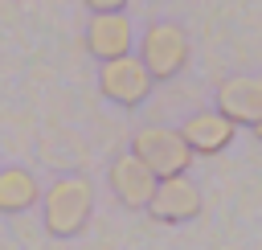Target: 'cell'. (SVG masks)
I'll return each instance as SVG.
<instances>
[{
  "mask_svg": "<svg viewBox=\"0 0 262 250\" xmlns=\"http://www.w3.org/2000/svg\"><path fill=\"white\" fill-rule=\"evenodd\" d=\"M94 213V184L86 176H57L41 193V221L49 238H78Z\"/></svg>",
  "mask_w": 262,
  "mask_h": 250,
  "instance_id": "cell-1",
  "label": "cell"
},
{
  "mask_svg": "<svg viewBox=\"0 0 262 250\" xmlns=\"http://www.w3.org/2000/svg\"><path fill=\"white\" fill-rule=\"evenodd\" d=\"M139 57L156 82H168L188 66V33L176 20H156L139 37Z\"/></svg>",
  "mask_w": 262,
  "mask_h": 250,
  "instance_id": "cell-2",
  "label": "cell"
},
{
  "mask_svg": "<svg viewBox=\"0 0 262 250\" xmlns=\"http://www.w3.org/2000/svg\"><path fill=\"white\" fill-rule=\"evenodd\" d=\"M131 152H135L156 176L188 172V164L196 160L192 148H188V139L180 135V127H143V131H135Z\"/></svg>",
  "mask_w": 262,
  "mask_h": 250,
  "instance_id": "cell-3",
  "label": "cell"
},
{
  "mask_svg": "<svg viewBox=\"0 0 262 250\" xmlns=\"http://www.w3.org/2000/svg\"><path fill=\"white\" fill-rule=\"evenodd\" d=\"M151 86H156V78H151V70L143 66L139 53H123V57H111V61L98 66V90H102V98H111V102H119V107H139V102H147Z\"/></svg>",
  "mask_w": 262,
  "mask_h": 250,
  "instance_id": "cell-4",
  "label": "cell"
},
{
  "mask_svg": "<svg viewBox=\"0 0 262 250\" xmlns=\"http://www.w3.org/2000/svg\"><path fill=\"white\" fill-rule=\"evenodd\" d=\"M147 213L160 225H184V221H192L201 213V193H196V184L184 172L160 176L156 189H151V197H147Z\"/></svg>",
  "mask_w": 262,
  "mask_h": 250,
  "instance_id": "cell-5",
  "label": "cell"
},
{
  "mask_svg": "<svg viewBox=\"0 0 262 250\" xmlns=\"http://www.w3.org/2000/svg\"><path fill=\"white\" fill-rule=\"evenodd\" d=\"M156 180H160V176H156L135 152L115 156L111 168H106V184H111V193L119 197V205H127V209H147V197H151Z\"/></svg>",
  "mask_w": 262,
  "mask_h": 250,
  "instance_id": "cell-6",
  "label": "cell"
},
{
  "mask_svg": "<svg viewBox=\"0 0 262 250\" xmlns=\"http://www.w3.org/2000/svg\"><path fill=\"white\" fill-rule=\"evenodd\" d=\"M217 111L225 119H233L237 127H254L262 119V78L254 74H233L217 86Z\"/></svg>",
  "mask_w": 262,
  "mask_h": 250,
  "instance_id": "cell-7",
  "label": "cell"
},
{
  "mask_svg": "<svg viewBox=\"0 0 262 250\" xmlns=\"http://www.w3.org/2000/svg\"><path fill=\"white\" fill-rule=\"evenodd\" d=\"M233 131H237V123L225 119L221 111H196L180 123V135L188 139L192 156H221L233 143Z\"/></svg>",
  "mask_w": 262,
  "mask_h": 250,
  "instance_id": "cell-8",
  "label": "cell"
},
{
  "mask_svg": "<svg viewBox=\"0 0 262 250\" xmlns=\"http://www.w3.org/2000/svg\"><path fill=\"white\" fill-rule=\"evenodd\" d=\"M86 49H90L98 61H111V57L131 53V20L123 16V8H115V12H90Z\"/></svg>",
  "mask_w": 262,
  "mask_h": 250,
  "instance_id": "cell-9",
  "label": "cell"
},
{
  "mask_svg": "<svg viewBox=\"0 0 262 250\" xmlns=\"http://www.w3.org/2000/svg\"><path fill=\"white\" fill-rule=\"evenodd\" d=\"M41 201L37 176L29 168H0V213H25Z\"/></svg>",
  "mask_w": 262,
  "mask_h": 250,
  "instance_id": "cell-10",
  "label": "cell"
},
{
  "mask_svg": "<svg viewBox=\"0 0 262 250\" xmlns=\"http://www.w3.org/2000/svg\"><path fill=\"white\" fill-rule=\"evenodd\" d=\"M90 12H115V8H127V0H82Z\"/></svg>",
  "mask_w": 262,
  "mask_h": 250,
  "instance_id": "cell-11",
  "label": "cell"
},
{
  "mask_svg": "<svg viewBox=\"0 0 262 250\" xmlns=\"http://www.w3.org/2000/svg\"><path fill=\"white\" fill-rule=\"evenodd\" d=\"M254 135H258V139H262V119H258V123H254Z\"/></svg>",
  "mask_w": 262,
  "mask_h": 250,
  "instance_id": "cell-12",
  "label": "cell"
}]
</instances>
